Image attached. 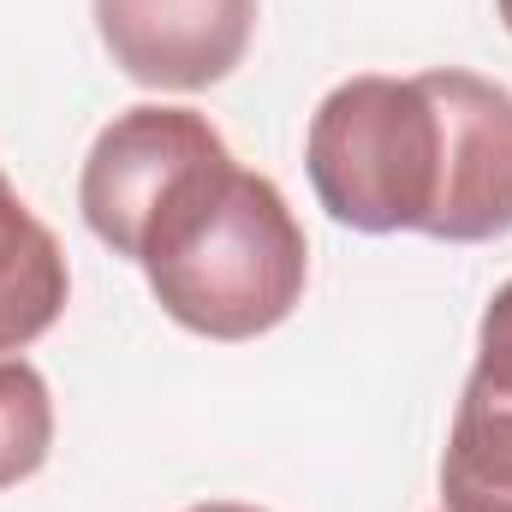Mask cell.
I'll return each mask as SVG.
<instances>
[{
  "label": "cell",
  "mask_w": 512,
  "mask_h": 512,
  "mask_svg": "<svg viewBox=\"0 0 512 512\" xmlns=\"http://www.w3.org/2000/svg\"><path fill=\"white\" fill-rule=\"evenodd\" d=\"M316 203L352 233H429L489 245L512 233V90L435 66L346 78L304 137Z\"/></svg>",
  "instance_id": "6da1fadb"
},
{
  "label": "cell",
  "mask_w": 512,
  "mask_h": 512,
  "mask_svg": "<svg viewBox=\"0 0 512 512\" xmlns=\"http://www.w3.org/2000/svg\"><path fill=\"white\" fill-rule=\"evenodd\" d=\"M137 268L179 328L203 340H256L298 310L310 245L274 179L221 161L161 209Z\"/></svg>",
  "instance_id": "7a4b0ae2"
},
{
  "label": "cell",
  "mask_w": 512,
  "mask_h": 512,
  "mask_svg": "<svg viewBox=\"0 0 512 512\" xmlns=\"http://www.w3.org/2000/svg\"><path fill=\"white\" fill-rule=\"evenodd\" d=\"M221 161H233V149L197 108L143 102V108H126L114 126H102V137L90 143L84 179H78V209L108 251L137 262L161 209L197 173H209Z\"/></svg>",
  "instance_id": "3957f363"
},
{
  "label": "cell",
  "mask_w": 512,
  "mask_h": 512,
  "mask_svg": "<svg viewBox=\"0 0 512 512\" xmlns=\"http://www.w3.org/2000/svg\"><path fill=\"white\" fill-rule=\"evenodd\" d=\"M96 30L131 84L209 90L245 60L256 0H96Z\"/></svg>",
  "instance_id": "277c9868"
},
{
  "label": "cell",
  "mask_w": 512,
  "mask_h": 512,
  "mask_svg": "<svg viewBox=\"0 0 512 512\" xmlns=\"http://www.w3.org/2000/svg\"><path fill=\"white\" fill-rule=\"evenodd\" d=\"M66 292H72V268L60 239L30 215V203L0 173V358L42 340L60 322Z\"/></svg>",
  "instance_id": "5b68a950"
},
{
  "label": "cell",
  "mask_w": 512,
  "mask_h": 512,
  "mask_svg": "<svg viewBox=\"0 0 512 512\" xmlns=\"http://www.w3.org/2000/svg\"><path fill=\"white\" fill-rule=\"evenodd\" d=\"M441 512H512V399L465 382L441 447Z\"/></svg>",
  "instance_id": "8992f818"
},
{
  "label": "cell",
  "mask_w": 512,
  "mask_h": 512,
  "mask_svg": "<svg viewBox=\"0 0 512 512\" xmlns=\"http://www.w3.org/2000/svg\"><path fill=\"white\" fill-rule=\"evenodd\" d=\"M54 447V399L36 364L0 358V489L36 477Z\"/></svg>",
  "instance_id": "52a82bcc"
},
{
  "label": "cell",
  "mask_w": 512,
  "mask_h": 512,
  "mask_svg": "<svg viewBox=\"0 0 512 512\" xmlns=\"http://www.w3.org/2000/svg\"><path fill=\"white\" fill-rule=\"evenodd\" d=\"M471 382L495 399H512V280L489 298L483 322H477V370Z\"/></svg>",
  "instance_id": "ba28073f"
},
{
  "label": "cell",
  "mask_w": 512,
  "mask_h": 512,
  "mask_svg": "<svg viewBox=\"0 0 512 512\" xmlns=\"http://www.w3.org/2000/svg\"><path fill=\"white\" fill-rule=\"evenodd\" d=\"M191 512H262V507H245V501H203V507Z\"/></svg>",
  "instance_id": "9c48e42d"
},
{
  "label": "cell",
  "mask_w": 512,
  "mask_h": 512,
  "mask_svg": "<svg viewBox=\"0 0 512 512\" xmlns=\"http://www.w3.org/2000/svg\"><path fill=\"white\" fill-rule=\"evenodd\" d=\"M495 6H501V24L512 30V0H495Z\"/></svg>",
  "instance_id": "30bf717a"
}]
</instances>
